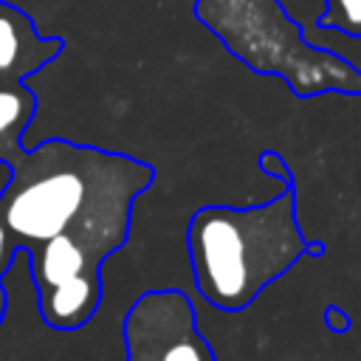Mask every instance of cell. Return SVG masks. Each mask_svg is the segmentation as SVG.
Here are the masks:
<instances>
[{"label":"cell","instance_id":"obj_6","mask_svg":"<svg viewBox=\"0 0 361 361\" xmlns=\"http://www.w3.org/2000/svg\"><path fill=\"white\" fill-rule=\"evenodd\" d=\"M37 113V96L25 79L0 82V164L11 166L23 152V135Z\"/></svg>","mask_w":361,"mask_h":361},{"label":"cell","instance_id":"obj_3","mask_svg":"<svg viewBox=\"0 0 361 361\" xmlns=\"http://www.w3.org/2000/svg\"><path fill=\"white\" fill-rule=\"evenodd\" d=\"M23 254L28 257V274L37 288L42 322L54 330L85 327L96 316L104 296V259L68 234L34 243Z\"/></svg>","mask_w":361,"mask_h":361},{"label":"cell","instance_id":"obj_7","mask_svg":"<svg viewBox=\"0 0 361 361\" xmlns=\"http://www.w3.org/2000/svg\"><path fill=\"white\" fill-rule=\"evenodd\" d=\"M316 25L361 39V0H324V11Z\"/></svg>","mask_w":361,"mask_h":361},{"label":"cell","instance_id":"obj_11","mask_svg":"<svg viewBox=\"0 0 361 361\" xmlns=\"http://www.w3.org/2000/svg\"><path fill=\"white\" fill-rule=\"evenodd\" d=\"M6 307H8V293H6L3 279H0V324H3V319H6Z\"/></svg>","mask_w":361,"mask_h":361},{"label":"cell","instance_id":"obj_5","mask_svg":"<svg viewBox=\"0 0 361 361\" xmlns=\"http://www.w3.org/2000/svg\"><path fill=\"white\" fill-rule=\"evenodd\" d=\"M62 51V39L39 37L37 25L11 3L0 0V82L28 79Z\"/></svg>","mask_w":361,"mask_h":361},{"label":"cell","instance_id":"obj_10","mask_svg":"<svg viewBox=\"0 0 361 361\" xmlns=\"http://www.w3.org/2000/svg\"><path fill=\"white\" fill-rule=\"evenodd\" d=\"M322 322H324V327H327L330 333H336V336H344V333H350V327H353L350 313H347L344 307H338V305H327L324 313H322Z\"/></svg>","mask_w":361,"mask_h":361},{"label":"cell","instance_id":"obj_1","mask_svg":"<svg viewBox=\"0 0 361 361\" xmlns=\"http://www.w3.org/2000/svg\"><path fill=\"white\" fill-rule=\"evenodd\" d=\"M152 180V166L133 155L48 138L11 164L0 217L20 251L68 234L107 259L124 248L135 197Z\"/></svg>","mask_w":361,"mask_h":361},{"label":"cell","instance_id":"obj_2","mask_svg":"<svg viewBox=\"0 0 361 361\" xmlns=\"http://www.w3.org/2000/svg\"><path fill=\"white\" fill-rule=\"evenodd\" d=\"M186 254L197 293L217 310H245L305 254L322 257V240H305L296 186L259 206H200L186 226Z\"/></svg>","mask_w":361,"mask_h":361},{"label":"cell","instance_id":"obj_8","mask_svg":"<svg viewBox=\"0 0 361 361\" xmlns=\"http://www.w3.org/2000/svg\"><path fill=\"white\" fill-rule=\"evenodd\" d=\"M257 166H259L265 175H271V178H279V180H285V183H293V175H290V169H288L285 158H279L274 149H265V152L259 155Z\"/></svg>","mask_w":361,"mask_h":361},{"label":"cell","instance_id":"obj_4","mask_svg":"<svg viewBox=\"0 0 361 361\" xmlns=\"http://www.w3.org/2000/svg\"><path fill=\"white\" fill-rule=\"evenodd\" d=\"M121 333L127 361H217L189 296L178 288L141 293L130 305Z\"/></svg>","mask_w":361,"mask_h":361},{"label":"cell","instance_id":"obj_9","mask_svg":"<svg viewBox=\"0 0 361 361\" xmlns=\"http://www.w3.org/2000/svg\"><path fill=\"white\" fill-rule=\"evenodd\" d=\"M17 254H20V245H17L14 234L8 231V226H6L3 217H0V279L6 276V271L11 268V262H14Z\"/></svg>","mask_w":361,"mask_h":361}]
</instances>
